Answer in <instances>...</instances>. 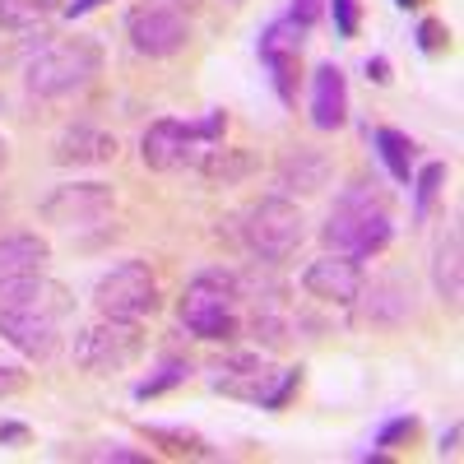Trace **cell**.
<instances>
[{"mask_svg":"<svg viewBox=\"0 0 464 464\" xmlns=\"http://www.w3.org/2000/svg\"><path fill=\"white\" fill-rule=\"evenodd\" d=\"M24 441H28L24 422H0V446H24Z\"/></svg>","mask_w":464,"mask_h":464,"instance_id":"obj_34","label":"cell"},{"mask_svg":"<svg viewBox=\"0 0 464 464\" xmlns=\"http://www.w3.org/2000/svg\"><path fill=\"white\" fill-rule=\"evenodd\" d=\"M441 455H459V422H450V432L441 437Z\"/></svg>","mask_w":464,"mask_h":464,"instance_id":"obj_36","label":"cell"},{"mask_svg":"<svg viewBox=\"0 0 464 464\" xmlns=\"http://www.w3.org/2000/svg\"><path fill=\"white\" fill-rule=\"evenodd\" d=\"M159 5H168V10H186V5H196V0H159Z\"/></svg>","mask_w":464,"mask_h":464,"instance_id":"obj_37","label":"cell"},{"mask_svg":"<svg viewBox=\"0 0 464 464\" xmlns=\"http://www.w3.org/2000/svg\"><path fill=\"white\" fill-rule=\"evenodd\" d=\"M223 130H227V116L223 111H209V116H200V121H177V116H163V121H153L140 135V159L153 172L200 168L205 153L214 144H223Z\"/></svg>","mask_w":464,"mask_h":464,"instance_id":"obj_3","label":"cell"},{"mask_svg":"<svg viewBox=\"0 0 464 464\" xmlns=\"http://www.w3.org/2000/svg\"><path fill=\"white\" fill-rule=\"evenodd\" d=\"M52 260V242L37 237V232H5L0 237V279L10 275H37Z\"/></svg>","mask_w":464,"mask_h":464,"instance_id":"obj_17","label":"cell"},{"mask_svg":"<svg viewBox=\"0 0 464 464\" xmlns=\"http://www.w3.org/2000/svg\"><path fill=\"white\" fill-rule=\"evenodd\" d=\"M126 37L130 47L149 61H163V56H177L186 43H190V24L181 10H168V5H140L130 10L126 19Z\"/></svg>","mask_w":464,"mask_h":464,"instance_id":"obj_10","label":"cell"},{"mask_svg":"<svg viewBox=\"0 0 464 464\" xmlns=\"http://www.w3.org/2000/svg\"><path fill=\"white\" fill-rule=\"evenodd\" d=\"M98 74H102V47L93 37H61L28 61L24 84L33 98H70L89 89Z\"/></svg>","mask_w":464,"mask_h":464,"instance_id":"obj_6","label":"cell"},{"mask_svg":"<svg viewBox=\"0 0 464 464\" xmlns=\"http://www.w3.org/2000/svg\"><path fill=\"white\" fill-rule=\"evenodd\" d=\"M321 242L348 260H372L395 242V209H391V196L381 190V181L358 177L339 190V200L321 227Z\"/></svg>","mask_w":464,"mask_h":464,"instance_id":"obj_1","label":"cell"},{"mask_svg":"<svg viewBox=\"0 0 464 464\" xmlns=\"http://www.w3.org/2000/svg\"><path fill=\"white\" fill-rule=\"evenodd\" d=\"M400 10H418V5H428V0H395Z\"/></svg>","mask_w":464,"mask_h":464,"instance_id":"obj_38","label":"cell"},{"mask_svg":"<svg viewBox=\"0 0 464 464\" xmlns=\"http://www.w3.org/2000/svg\"><path fill=\"white\" fill-rule=\"evenodd\" d=\"M190 376H196V367H190L186 358H168L153 376H144L140 385H135V400H153V395H168V391H177V385H186Z\"/></svg>","mask_w":464,"mask_h":464,"instance_id":"obj_23","label":"cell"},{"mask_svg":"<svg viewBox=\"0 0 464 464\" xmlns=\"http://www.w3.org/2000/svg\"><path fill=\"white\" fill-rule=\"evenodd\" d=\"M98 5H107V0H65V19H80V14H89V10H98Z\"/></svg>","mask_w":464,"mask_h":464,"instance_id":"obj_35","label":"cell"},{"mask_svg":"<svg viewBox=\"0 0 464 464\" xmlns=\"http://www.w3.org/2000/svg\"><path fill=\"white\" fill-rule=\"evenodd\" d=\"M5 163H10V144H5V140H0V168H5Z\"/></svg>","mask_w":464,"mask_h":464,"instance_id":"obj_39","label":"cell"},{"mask_svg":"<svg viewBox=\"0 0 464 464\" xmlns=\"http://www.w3.org/2000/svg\"><path fill=\"white\" fill-rule=\"evenodd\" d=\"M144 348L149 339L140 321L98 316L93 325L74 334V367H84L89 376H116V372H130L144 358Z\"/></svg>","mask_w":464,"mask_h":464,"instance_id":"obj_7","label":"cell"},{"mask_svg":"<svg viewBox=\"0 0 464 464\" xmlns=\"http://www.w3.org/2000/svg\"><path fill=\"white\" fill-rule=\"evenodd\" d=\"M65 10V0H0V28L5 33H28L47 24L52 14Z\"/></svg>","mask_w":464,"mask_h":464,"instance_id":"obj_21","label":"cell"},{"mask_svg":"<svg viewBox=\"0 0 464 464\" xmlns=\"http://www.w3.org/2000/svg\"><path fill=\"white\" fill-rule=\"evenodd\" d=\"M321 14H325V0H288V10H284V19H293L302 33H312Z\"/></svg>","mask_w":464,"mask_h":464,"instance_id":"obj_30","label":"cell"},{"mask_svg":"<svg viewBox=\"0 0 464 464\" xmlns=\"http://www.w3.org/2000/svg\"><path fill=\"white\" fill-rule=\"evenodd\" d=\"M74 312V297L65 284L47 279V288L28 297L24 306H14V312H0V339H5L10 348H19L24 358H52L61 348V325L65 316Z\"/></svg>","mask_w":464,"mask_h":464,"instance_id":"obj_4","label":"cell"},{"mask_svg":"<svg viewBox=\"0 0 464 464\" xmlns=\"http://www.w3.org/2000/svg\"><path fill=\"white\" fill-rule=\"evenodd\" d=\"M153 441H168V450L172 455H214L209 450V441H200L196 432H186V428H168V422H149L144 428Z\"/></svg>","mask_w":464,"mask_h":464,"instance_id":"obj_25","label":"cell"},{"mask_svg":"<svg viewBox=\"0 0 464 464\" xmlns=\"http://www.w3.org/2000/svg\"><path fill=\"white\" fill-rule=\"evenodd\" d=\"M334 177L330 159L321 149H288L279 168H275V196H288V200H306V196H316V190H325Z\"/></svg>","mask_w":464,"mask_h":464,"instance_id":"obj_13","label":"cell"},{"mask_svg":"<svg viewBox=\"0 0 464 464\" xmlns=\"http://www.w3.org/2000/svg\"><path fill=\"white\" fill-rule=\"evenodd\" d=\"M362 284H367L362 265L348 260V256H334V251L302 269V293L325 302V306H353L358 293H362Z\"/></svg>","mask_w":464,"mask_h":464,"instance_id":"obj_11","label":"cell"},{"mask_svg":"<svg viewBox=\"0 0 464 464\" xmlns=\"http://www.w3.org/2000/svg\"><path fill=\"white\" fill-rule=\"evenodd\" d=\"M362 70H367V80H372V84H391V61H385V56H367Z\"/></svg>","mask_w":464,"mask_h":464,"instance_id":"obj_33","label":"cell"},{"mask_svg":"<svg viewBox=\"0 0 464 464\" xmlns=\"http://www.w3.org/2000/svg\"><path fill=\"white\" fill-rule=\"evenodd\" d=\"M200 172H205L209 181H223V186L246 181V177L256 172V153H251V149H223V144H214L205 159H200Z\"/></svg>","mask_w":464,"mask_h":464,"instance_id":"obj_20","label":"cell"},{"mask_svg":"<svg viewBox=\"0 0 464 464\" xmlns=\"http://www.w3.org/2000/svg\"><path fill=\"white\" fill-rule=\"evenodd\" d=\"M297 385H302V367H279L275 381H269V391L260 395V409H284L297 395Z\"/></svg>","mask_w":464,"mask_h":464,"instance_id":"obj_26","label":"cell"},{"mask_svg":"<svg viewBox=\"0 0 464 464\" xmlns=\"http://www.w3.org/2000/svg\"><path fill=\"white\" fill-rule=\"evenodd\" d=\"M413 214L418 218H428V209H432V200L441 196V186H446V163H422L418 172H413Z\"/></svg>","mask_w":464,"mask_h":464,"instance_id":"obj_24","label":"cell"},{"mask_svg":"<svg viewBox=\"0 0 464 464\" xmlns=\"http://www.w3.org/2000/svg\"><path fill=\"white\" fill-rule=\"evenodd\" d=\"M464 256H459V227L450 223L446 232H441V242H437V251H432V284H437V297L446 302V306H459V275H464V265H459Z\"/></svg>","mask_w":464,"mask_h":464,"instance_id":"obj_18","label":"cell"},{"mask_svg":"<svg viewBox=\"0 0 464 464\" xmlns=\"http://www.w3.org/2000/svg\"><path fill=\"white\" fill-rule=\"evenodd\" d=\"M205 372H209V391H218L227 400H251V404H260V395L275 381V367L260 353H227V358L209 362Z\"/></svg>","mask_w":464,"mask_h":464,"instance_id":"obj_12","label":"cell"},{"mask_svg":"<svg viewBox=\"0 0 464 464\" xmlns=\"http://www.w3.org/2000/svg\"><path fill=\"white\" fill-rule=\"evenodd\" d=\"M24 385H28V376H24L19 367H0V400H5V395H19Z\"/></svg>","mask_w":464,"mask_h":464,"instance_id":"obj_32","label":"cell"},{"mask_svg":"<svg viewBox=\"0 0 464 464\" xmlns=\"http://www.w3.org/2000/svg\"><path fill=\"white\" fill-rule=\"evenodd\" d=\"M177 321L186 334H196L205 343H232L242 334L237 275H227V269H200L177 302Z\"/></svg>","mask_w":464,"mask_h":464,"instance_id":"obj_2","label":"cell"},{"mask_svg":"<svg viewBox=\"0 0 464 464\" xmlns=\"http://www.w3.org/2000/svg\"><path fill=\"white\" fill-rule=\"evenodd\" d=\"M116 159V135L102 130V126H65L52 144V163L61 168H93V163H111Z\"/></svg>","mask_w":464,"mask_h":464,"instance_id":"obj_16","label":"cell"},{"mask_svg":"<svg viewBox=\"0 0 464 464\" xmlns=\"http://www.w3.org/2000/svg\"><path fill=\"white\" fill-rule=\"evenodd\" d=\"M297 56L302 52H284V47H269V52H260V61H265V70H269V84H275V93H279V102L284 107H293L297 102Z\"/></svg>","mask_w":464,"mask_h":464,"instance_id":"obj_22","label":"cell"},{"mask_svg":"<svg viewBox=\"0 0 464 464\" xmlns=\"http://www.w3.org/2000/svg\"><path fill=\"white\" fill-rule=\"evenodd\" d=\"M413 437H418V418H413V413H400V418H391V422H381L376 446H381V450H395V446H404V441H413Z\"/></svg>","mask_w":464,"mask_h":464,"instance_id":"obj_28","label":"cell"},{"mask_svg":"<svg viewBox=\"0 0 464 464\" xmlns=\"http://www.w3.org/2000/svg\"><path fill=\"white\" fill-rule=\"evenodd\" d=\"M413 37H418V52H428V56H441V52L450 47V33H446L441 19H422Z\"/></svg>","mask_w":464,"mask_h":464,"instance_id":"obj_29","label":"cell"},{"mask_svg":"<svg viewBox=\"0 0 464 464\" xmlns=\"http://www.w3.org/2000/svg\"><path fill=\"white\" fill-rule=\"evenodd\" d=\"M306 116L316 130H339L348 121V80L334 61H321L312 70V98H306Z\"/></svg>","mask_w":464,"mask_h":464,"instance_id":"obj_15","label":"cell"},{"mask_svg":"<svg viewBox=\"0 0 464 464\" xmlns=\"http://www.w3.org/2000/svg\"><path fill=\"white\" fill-rule=\"evenodd\" d=\"M237 242L260 265H284L288 256H297V246L306 242V218H302L297 200H288V196L251 200L237 218Z\"/></svg>","mask_w":464,"mask_h":464,"instance_id":"obj_5","label":"cell"},{"mask_svg":"<svg viewBox=\"0 0 464 464\" xmlns=\"http://www.w3.org/2000/svg\"><path fill=\"white\" fill-rule=\"evenodd\" d=\"M325 14L339 37H358L362 28V0H325Z\"/></svg>","mask_w":464,"mask_h":464,"instance_id":"obj_27","label":"cell"},{"mask_svg":"<svg viewBox=\"0 0 464 464\" xmlns=\"http://www.w3.org/2000/svg\"><path fill=\"white\" fill-rule=\"evenodd\" d=\"M93 306L98 316H121V321H144L163 306L159 279L144 260H121L93 284Z\"/></svg>","mask_w":464,"mask_h":464,"instance_id":"obj_8","label":"cell"},{"mask_svg":"<svg viewBox=\"0 0 464 464\" xmlns=\"http://www.w3.org/2000/svg\"><path fill=\"white\" fill-rule=\"evenodd\" d=\"M111 209H116V190L107 181H70V186H56L37 214H43V223H56V227H89V223H102Z\"/></svg>","mask_w":464,"mask_h":464,"instance_id":"obj_9","label":"cell"},{"mask_svg":"<svg viewBox=\"0 0 464 464\" xmlns=\"http://www.w3.org/2000/svg\"><path fill=\"white\" fill-rule=\"evenodd\" d=\"M80 459H121V464H144V450H130L121 441L111 446H98V450H80Z\"/></svg>","mask_w":464,"mask_h":464,"instance_id":"obj_31","label":"cell"},{"mask_svg":"<svg viewBox=\"0 0 464 464\" xmlns=\"http://www.w3.org/2000/svg\"><path fill=\"white\" fill-rule=\"evenodd\" d=\"M372 144H376V153H381V163L391 168V177H395L400 186H409V181H413V140H409L404 130H395V126H376V130H372Z\"/></svg>","mask_w":464,"mask_h":464,"instance_id":"obj_19","label":"cell"},{"mask_svg":"<svg viewBox=\"0 0 464 464\" xmlns=\"http://www.w3.org/2000/svg\"><path fill=\"white\" fill-rule=\"evenodd\" d=\"M353 306H358V321L367 325H404L413 316V284L404 275H385L372 288L362 284Z\"/></svg>","mask_w":464,"mask_h":464,"instance_id":"obj_14","label":"cell"}]
</instances>
